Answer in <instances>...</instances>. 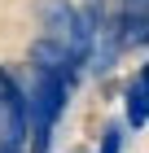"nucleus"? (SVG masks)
Segmentation results:
<instances>
[{
	"label": "nucleus",
	"mask_w": 149,
	"mask_h": 153,
	"mask_svg": "<svg viewBox=\"0 0 149 153\" xmlns=\"http://www.w3.org/2000/svg\"><path fill=\"white\" fill-rule=\"evenodd\" d=\"M35 79L26 88V105H31V131H26V144L31 153H48L53 149V127L61 123L66 114V101H70V88H75V74L57 70V66H31Z\"/></svg>",
	"instance_id": "1"
},
{
	"label": "nucleus",
	"mask_w": 149,
	"mask_h": 153,
	"mask_svg": "<svg viewBox=\"0 0 149 153\" xmlns=\"http://www.w3.org/2000/svg\"><path fill=\"white\" fill-rule=\"evenodd\" d=\"M31 131V105H26V88L0 66V140L26 144Z\"/></svg>",
	"instance_id": "2"
},
{
	"label": "nucleus",
	"mask_w": 149,
	"mask_h": 153,
	"mask_svg": "<svg viewBox=\"0 0 149 153\" xmlns=\"http://www.w3.org/2000/svg\"><path fill=\"white\" fill-rule=\"evenodd\" d=\"M114 31H118L123 53L127 48H149V0H118Z\"/></svg>",
	"instance_id": "3"
},
{
	"label": "nucleus",
	"mask_w": 149,
	"mask_h": 153,
	"mask_svg": "<svg viewBox=\"0 0 149 153\" xmlns=\"http://www.w3.org/2000/svg\"><path fill=\"white\" fill-rule=\"evenodd\" d=\"M75 13H79V9H75L70 0H40V4H35V18H40V35L66 48L70 26H75Z\"/></svg>",
	"instance_id": "4"
},
{
	"label": "nucleus",
	"mask_w": 149,
	"mask_h": 153,
	"mask_svg": "<svg viewBox=\"0 0 149 153\" xmlns=\"http://www.w3.org/2000/svg\"><path fill=\"white\" fill-rule=\"evenodd\" d=\"M123 109H127V127H145L149 123V79L136 74L123 92Z\"/></svg>",
	"instance_id": "5"
},
{
	"label": "nucleus",
	"mask_w": 149,
	"mask_h": 153,
	"mask_svg": "<svg viewBox=\"0 0 149 153\" xmlns=\"http://www.w3.org/2000/svg\"><path fill=\"white\" fill-rule=\"evenodd\" d=\"M97 153H123V123H110L101 131V149Z\"/></svg>",
	"instance_id": "6"
},
{
	"label": "nucleus",
	"mask_w": 149,
	"mask_h": 153,
	"mask_svg": "<svg viewBox=\"0 0 149 153\" xmlns=\"http://www.w3.org/2000/svg\"><path fill=\"white\" fill-rule=\"evenodd\" d=\"M0 153H22V144L18 140H0Z\"/></svg>",
	"instance_id": "7"
},
{
	"label": "nucleus",
	"mask_w": 149,
	"mask_h": 153,
	"mask_svg": "<svg viewBox=\"0 0 149 153\" xmlns=\"http://www.w3.org/2000/svg\"><path fill=\"white\" fill-rule=\"evenodd\" d=\"M140 74H145V79H149V57H145V66H140Z\"/></svg>",
	"instance_id": "8"
},
{
	"label": "nucleus",
	"mask_w": 149,
	"mask_h": 153,
	"mask_svg": "<svg viewBox=\"0 0 149 153\" xmlns=\"http://www.w3.org/2000/svg\"><path fill=\"white\" fill-rule=\"evenodd\" d=\"M79 153H83V149H79Z\"/></svg>",
	"instance_id": "9"
}]
</instances>
